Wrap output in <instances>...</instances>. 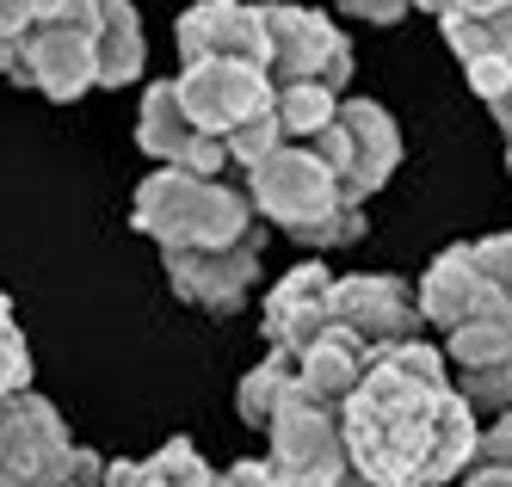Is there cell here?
Masks as SVG:
<instances>
[{
	"mask_svg": "<svg viewBox=\"0 0 512 487\" xmlns=\"http://www.w3.org/2000/svg\"><path fill=\"white\" fill-rule=\"evenodd\" d=\"M340 432L364 487H451L475 469L482 444V420L451 389V364L432 340L389 346L364 364Z\"/></svg>",
	"mask_w": 512,
	"mask_h": 487,
	"instance_id": "cell-1",
	"label": "cell"
},
{
	"mask_svg": "<svg viewBox=\"0 0 512 487\" xmlns=\"http://www.w3.org/2000/svg\"><path fill=\"white\" fill-rule=\"evenodd\" d=\"M130 222L149 235L161 253H216V247H260V210L247 185L229 179H198V173H167L155 167L136 185Z\"/></svg>",
	"mask_w": 512,
	"mask_h": 487,
	"instance_id": "cell-2",
	"label": "cell"
},
{
	"mask_svg": "<svg viewBox=\"0 0 512 487\" xmlns=\"http://www.w3.org/2000/svg\"><path fill=\"white\" fill-rule=\"evenodd\" d=\"M247 198L260 210V222H272L284 241L315 247V253L321 247H352L371 229L364 204H346L340 179L327 173L303 142H284L260 167H247Z\"/></svg>",
	"mask_w": 512,
	"mask_h": 487,
	"instance_id": "cell-3",
	"label": "cell"
},
{
	"mask_svg": "<svg viewBox=\"0 0 512 487\" xmlns=\"http://www.w3.org/2000/svg\"><path fill=\"white\" fill-rule=\"evenodd\" d=\"M0 487H105V457L75 444L68 420L25 389L0 401Z\"/></svg>",
	"mask_w": 512,
	"mask_h": 487,
	"instance_id": "cell-4",
	"label": "cell"
},
{
	"mask_svg": "<svg viewBox=\"0 0 512 487\" xmlns=\"http://www.w3.org/2000/svg\"><path fill=\"white\" fill-rule=\"evenodd\" d=\"M260 19H266V50H272L266 56L272 87H327L346 99L352 44L334 19L315 7H290V0H266Z\"/></svg>",
	"mask_w": 512,
	"mask_h": 487,
	"instance_id": "cell-5",
	"label": "cell"
},
{
	"mask_svg": "<svg viewBox=\"0 0 512 487\" xmlns=\"http://www.w3.org/2000/svg\"><path fill=\"white\" fill-rule=\"evenodd\" d=\"M303 148L340 179L346 204H364L371 192H383L389 173L401 167V130H395V118L377 99H340L334 124H327L321 136H309Z\"/></svg>",
	"mask_w": 512,
	"mask_h": 487,
	"instance_id": "cell-6",
	"label": "cell"
},
{
	"mask_svg": "<svg viewBox=\"0 0 512 487\" xmlns=\"http://www.w3.org/2000/svg\"><path fill=\"white\" fill-rule=\"evenodd\" d=\"M327 327L346 333V340L364 352V364L383 358L389 346H408L426 333L414 284L395 272H358V278H334V309H327Z\"/></svg>",
	"mask_w": 512,
	"mask_h": 487,
	"instance_id": "cell-7",
	"label": "cell"
},
{
	"mask_svg": "<svg viewBox=\"0 0 512 487\" xmlns=\"http://www.w3.org/2000/svg\"><path fill=\"white\" fill-rule=\"evenodd\" d=\"M173 93L186 105V118L216 142L272 118V74L253 62H192V68H179Z\"/></svg>",
	"mask_w": 512,
	"mask_h": 487,
	"instance_id": "cell-8",
	"label": "cell"
},
{
	"mask_svg": "<svg viewBox=\"0 0 512 487\" xmlns=\"http://www.w3.org/2000/svg\"><path fill=\"white\" fill-rule=\"evenodd\" d=\"M266 463L284 475V487H364L352 457H346L340 414H321V407H309V401L284 407V414L272 420Z\"/></svg>",
	"mask_w": 512,
	"mask_h": 487,
	"instance_id": "cell-9",
	"label": "cell"
},
{
	"mask_svg": "<svg viewBox=\"0 0 512 487\" xmlns=\"http://www.w3.org/2000/svg\"><path fill=\"white\" fill-rule=\"evenodd\" d=\"M173 50L179 62H253L266 68V19L253 0H198V7L179 13L173 25Z\"/></svg>",
	"mask_w": 512,
	"mask_h": 487,
	"instance_id": "cell-10",
	"label": "cell"
},
{
	"mask_svg": "<svg viewBox=\"0 0 512 487\" xmlns=\"http://www.w3.org/2000/svg\"><path fill=\"white\" fill-rule=\"evenodd\" d=\"M136 142H142V155H155L167 173H198V179H223L229 167V148L204 136L192 118H186V105H179L173 81H155L149 93H142V111H136Z\"/></svg>",
	"mask_w": 512,
	"mask_h": 487,
	"instance_id": "cell-11",
	"label": "cell"
},
{
	"mask_svg": "<svg viewBox=\"0 0 512 487\" xmlns=\"http://www.w3.org/2000/svg\"><path fill=\"white\" fill-rule=\"evenodd\" d=\"M7 81H19V87H31V93H44V99H56V105L87 99V93L99 87L93 37L68 31V25H56V19H50V25H31V31L19 37V62H13Z\"/></svg>",
	"mask_w": 512,
	"mask_h": 487,
	"instance_id": "cell-12",
	"label": "cell"
},
{
	"mask_svg": "<svg viewBox=\"0 0 512 487\" xmlns=\"http://www.w3.org/2000/svg\"><path fill=\"white\" fill-rule=\"evenodd\" d=\"M167 284L186 309L204 315H241L260 290V247H216V253H161Z\"/></svg>",
	"mask_w": 512,
	"mask_h": 487,
	"instance_id": "cell-13",
	"label": "cell"
},
{
	"mask_svg": "<svg viewBox=\"0 0 512 487\" xmlns=\"http://www.w3.org/2000/svg\"><path fill=\"white\" fill-rule=\"evenodd\" d=\"M414 303H420V321L438 327V333H457V327L488 321V315H512L500 296L488 290V278H482V266H475L469 241H457V247H445V253L432 259L426 278L414 284Z\"/></svg>",
	"mask_w": 512,
	"mask_h": 487,
	"instance_id": "cell-14",
	"label": "cell"
},
{
	"mask_svg": "<svg viewBox=\"0 0 512 487\" xmlns=\"http://www.w3.org/2000/svg\"><path fill=\"white\" fill-rule=\"evenodd\" d=\"M327 309H334V272L321 259L290 266L272 290H266V340L272 352H303L327 333Z\"/></svg>",
	"mask_w": 512,
	"mask_h": 487,
	"instance_id": "cell-15",
	"label": "cell"
},
{
	"mask_svg": "<svg viewBox=\"0 0 512 487\" xmlns=\"http://www.w3.org/2000/svg\"><path fill=\"white\" fill-rule=\"evenodd\" d=\"M358 383H364V352L346 340V333L327 327L315 346L297 352V395L309 407H321V414H340Z\"/></svg>",
	"mask_w": 512,
	"mask_h": 487,
	"instance_id": "cell-16",
	"label": "cell"
},
{
	"mask_svg": "<svg viewBox=\"0 0 512 487\" xmlns=\"http://www.w3.org/2000/svg\"><path fill=\"white\" fill-rule=\"evenodd\" d=\"M105 487H223L192 438H167L155 457L142 463H105Z\"/></svg>",
	"mask_w": 512,
	"mask_h": 487,
	"instance_id": "cell-17",
	"label": "cell"
},
{
	"mask_svg": "<svg viewBox=\"0 0 512 487\" xmlns=\"http://www.w3.org/2000/svg\"><path fill=\"white\" fill-rule=\"evenodd\" d=\"M297 352H266L260 364L241 377L235 389V414L253 426V432H272V420L284 414V407H297Z\"/></svg>",
	"mask_w": 512,
	"mask_h": 487,
	"instance_id": "cell-18",
	"label": "cell"
},
{
	"mask_svg": "<svg viewBox=\"0 0 512 487\" xmlns=\"http://www.w3.org/2000/svg\"><path fill=\"white\" fill-rule=\"evenodd\" d=\"M142 62H149V44H142V19L124 0H105V19L93 37V68H99V87H130L142 81Z\"/></svg>",
	"mask_w": 512,
	"mask_h": 487,
	"instance_id": "cell-19",
	"label": "cell"
},
{
	"mask_svg": "<svg viewBox=\"0 0 512 487\" xmlns=\"http://www.w3.org/2000/svg\"><path fill=\"white\" fill-rule=\"evenodd\" d=\"M438 31H445L451 56L469 68H512V13L500 19H463V13H445L438 19Z\"/></svg>",
	"mask_w": 512,
	"mask_h": 487,
	"instance_id": "cell-20",
	"label": "cell"
},
{
	"mask_svg": "<svg viewBox=\"0 0 512 487\" xmlns=\"http://www.w3.org/2000/svg\"><path fill=\"white\" fill-rule=\"evenodd\" d=\"M445 364L457 370V377H469V370H500L512 364V315H488V321H469L457 333H445Z\"/></svg>",
	"mask_w": 512,
	"mask_h": 487,
	"instance_id": "cell-21",
	"label": "cell"
},
{
	"mask_svg": "<svg viewBox=\"0 0 512 487\" xmlns=\"http://www.w3.org/2000/svg\"><path fill=\"white\" fill-rule=\"evenodd\" d=\"M334 111H340V93H327V87H272V118H278L284 142L321 136L334 124Z\"/></svg>",
	"mask_w": 512,
	"mask_h": 487,
	"instance_id": "cell-22",
	"label": "cell"
},
{
	"mask_svg": "<svg viewBox=\"0 0 512 487\" xmlns=\"http://www.w3.org/2000/svg\"><path fill=\"white\" fill-rule=\"evenodd\" d=\"M451 389L463 395V407L475 420H506L512 414V364L500 370H469V377H451Z\"/></svg>",
	"mask_w": 512,
	"mask_h": 487,
	"instance_id": "cell-23",
	"label": "cell"
},
{
	"mask_svg": "<svg viewBox=\"0 0 512 487\" xmlns=\"http://www.w3.org/2000/svg\"><path fill=\"white\" fill-rule=\"evenodd\" d=\"M469 253H475V266H482L488 290H494L500 303L512 309V235H488V241H469Z\"/></svg>",
	"mask_w": 512,
	"mask_h": 487,
	"instance_id": "cell-24",
	"label": "cell"
},
{
	"mask_svg": "<svg viewBox=\"0 0 512 487\" xmlns=\"http://www.w3.org/2000/svg\"><path fill=\"white\" fill-rule=\"evenodd\" d=\"M25 389H31V346L19 327H7L0 333V401H13Z\"/></svg>",
	"mask_w": 512,
	"mask_h": 487,
	"instance_id": "cell-25",
	"label": "cell"
},
{
	"mask_svg": "<svg viewBox=\"0 0 512 487\" xmlns=\"http://www.w3.org/2000/svg\"><path fill=\"white\" fill-rule=\"evenodd\" d=\"M475 463H488V469H512V414L482 426V444H475Z\"/></svg>",
	"mask_w": 512,
	"mask_h": 487,
	"instance_id": "cell-26",
	"label": "cell"
},
{
	"mask_svg": "<svg viewBox=\"0 0 512 487\" xmlns=\"http://www.w3.org/2000/svg\"><path fill=\"white\" fill-rule=\"evenodd\" d=\"M340 13H352L364 25H395V19L414 13V0H340Z\"/></svg>",
	"mask_w": 512,
	"mask_h": 487,
	"instance_id": "cell-27",
	"label": "cell"
},
{
	"mask_svg": "<svg viewBox=\"0 0 512 487\" xmlns=\"http://www.w3.org/2000/svg\"><path fill=\"white\" fill-rule=\"evenodd\" d=\"M223 487H284V475L266 457H241V463L223 469Z\"/></svg>",
	"mask_w": 512,
	"mask_h": 487,
	"instance_id": "cell-28",
	"label": "cell"
},
{
	"mask_svg": "<svg viewBox=\"0 0 512 487\" xmlns=\"http://www.w3.org/2000/svg\"><path fill=\"white\" fill-rule=\"evenodd\" d=\"M445 13H463V19H500L512 13V0H438V19Z\"/></svg>",
	"mask_w": 512,
	"mask_h": 487,
	"instance_id": "cell-29",
	"label": "cell"
},
{
	"mask_svg": "<svg viewBox=\"0 0 512 487\" xmlns=\"http://www.w3.org/2000/svg\"><path fill=\"white\" fill-rule=\"evenodd\" d=\"M451 487H512V469H488V463H475L463 481H451Z\"/></svg>",
	"mask_w": 512,
	"mask_h": 487,
	"instance_id": "cell-30",
	"label": "cell"
},
{
	"mask_svg": "<svg viewBox=\"0 0 512 487\" xmlns=\"http://www.w3.org/2000/svg\"><path fill=\"white\" fill-rule=\"evenodd\" d=\"M488 111H494V124H500V130L512 136V87H506L500 99H488Z\"/></svg>",
	"mask_w": 512,
	"mask_h": 487,
	"instance_id": "cell-31",
	"label": "cell"
},
{
	"mask_svg": "<svg viewBox=\"0 0 512 487\" xmlns=\"http://www.w3.org/2000/svg\"><path fill=\"white\" fill-rule=\"evenodd\" d=\"M13 62H19V37L0 31V74H13Z\"/></svg>",
	"mask_w": 512,
	"mask_h": 487,
	"instance_id": "cell-32",
	"label": "cell"
},
{
	"mask_svg": "<svg viewBox=\"0 0 512 487\" xmlns=\"http://www.w3.org/2000/svg\"><path fill=\"white\" fill-rule=\"evenodd\" d=\"M7 327H19V315H13V303H7V290H0V333Z\"/></svg>",
	"mask_w": 512,
	"mask_h": 487,
	"instance_id": "cell-33",
	"label": "cell"
},
{
	"mask_svg": "<svg viewBox=\"0 0 512 487\" xmlns=\"http://www.w3.org/2000/svg\"><path fill=\"white\" fill-rule=\"evenodd\" d=\"M506 173H512V136H506Z\"/></svg>",
	"mask_w": 512,
	"mask_h": 487,
	"instance_id": "cell-34",
	"label": "cell"
},
{
	"mask_svg": "<svg viewBox=\"0 0 512 487\" xmlns=\"http://www.w3.org/2000/svg\"><path fill=\"white\" fill-rule=\"evenodd\" d=\"M124 7H136V0H124Z\"/></svg>",
	"mask_w": 512,
	"mask_h": 487,
	"instance_id": "cell-35",
	"label": "cell"
}]
</instances>
